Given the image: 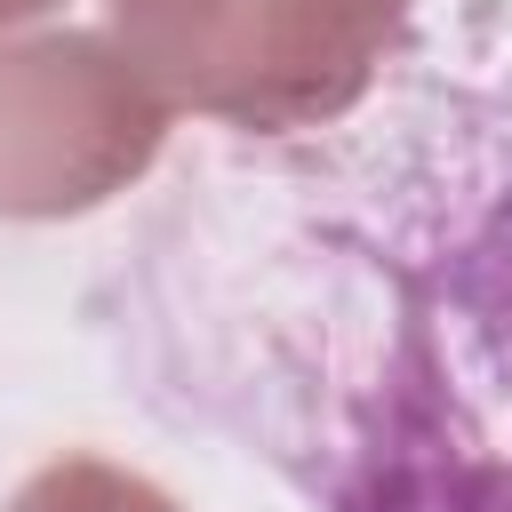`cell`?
<instances>
[{
  "label": "cell",
  "mask_w": 512,
  "mask_h": 512,
  "mask_svg": "<svg viewBox=\"0 0 512 512\" xmlns=\"http://www.w3.org/2000/svg\"><path fill=\"white\" fill-rule=\"evenodd\" d=\"M16 512H176V504H168L160 488L128 480V472L96 464V456H72V464H48V472L16 496Z\"/></svg>",
  "instance_id": "4"
},
{
  "label": "cell",
  "mask_w": 512,
  "mask_h": 512,
  "mask_svg": "<svg viewBox=\"0 0 512 512\" xmlns=\"http://www.w3.org/2000/svg\"><path fill=\"white\" fill-rule=\"evenodd\" d=\"M120 344L312 512H512V64L184 176Z\"/></svg>",
  "instance_id": "1"
},
{
  "label": "cell",
  "mask_w": 512,
  "mask_h": 512,
  "mask_svg": "<svg viewBox=\"0 0 512 512\" xmlns=\"http://www.w3.org/2000/svg\"><path fill=\"white\" fill-rule=\"evenodd\" d=\"M128 112L152 104L136 96L128 72L104 64L96 40H40L0 56V208L48 216V208L104 200L136 168L80 136H56V120H128Z\"/></svg>",
  "instance_id": "3"
},
{
  "label": "cell",
  "mask_w": 512,
  "mask_h": 512,
  "mask_svg": "<svg viewBox=\"0 0 512 512\" xmlns=\"http://www.w3.org/2000/svg\"><path fill=\"white\" fill-rule=\"evenodd\" d=\"M32 8H48V0H0V16H32Z\"/></svg>",
  "instance_id": "5"
},
{
  "label": "cell",
  "mask_w": 512,
  "mask_h": 512,
  "mask_svg": "<svg viewBox=\"0 0 512 512\" xmlns=\"http://www.w3.org/2000/svg\"><path fill=\"white\" fill-rule=\"evenodd\" d=\"M112 16L176 104L256 136H304L368 96L408 0H112Z\"/></svg>",
  "instance_id": "2"
}]
</instances>
